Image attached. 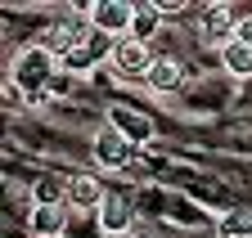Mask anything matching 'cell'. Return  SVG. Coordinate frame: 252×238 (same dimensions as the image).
<instances>
[{"mask_svg": "<svg viewBox=\"0 0 252 238\" xmlns=\"http://www.w3.org/2000/svg\"><path fill=\"white\" fill-rule=\"evenodd\" d=\"M63 63H59V54L54 50H45V45H27L18 58H14V85L32 99V95H45V85L54 81V72H59Z\"/></svg>", "mask_w": 252, "mask_h": 238, "instance_id": "1", "label": "cell"}, {"mask_svg": "<svg viewBox=\"0 0 252 238\" xmlns=\"http://www.w3.org/2000/svg\"><path fill=\"white\" fill-rule=\"evenodd\" d=\"M131 23H135V5H126V0H99L90 9V27L108 41H126L131 36Z\"/></svg>", "mask_w": 252, "mask_h": 238, "instance_id": "2", "label": "cell"}, {"mask_svg": "<svg viewBox=\"0 0 252 238\" xmlns=\"http://www.w3.org/2000/svg\"><path fill=\"white\" fill-rule=\"evenodd\" d=\"M198 32H203V45L225 50V45H234V36H239V18H234L230 5H207V9L198 14Z\"/></svg>", "mask_w": 252, "mask_h": 238, "instance_id": "3", "label": "cell"}, {"mask_svg": "<svg viewBox=\"0 0 252 238\" xmlns=\"http://www.w3.org/2000/svg\"><path fill=\"white\" fill-rule=\"evenodd\" d=\"M153 58L158 54H149V45L144 41H135V36H126V41H117L113 45V58H108V63H113V72L117 77H126V81H144L149 77V68H153Z\"/></svg>", "mask_w": 252, "mask_h": 238, "instance_id": "4", "label": "cell"}, {"mask_svg": "<svg viewBox=\"0 0 252 238\" xmlns=\"http://www.w3.org/2000/svg\"><path fill=\"white\" fill-rule=\"evenodd\" d=\"M108 131H117L122 139H131V144H149V139H153L149 112L126 108V104H113V108H108Z\"/></svg>", "mask_w": 252, "mask_h": 238, "instance_id": "5", "label": "cell"}, {"mask_svg": "<svg viewBox=\"0 0 252 238\" xmlns=\"http://www.w3.org/2000/svg\"><path fill=\"white\" fill-rule=\"evenodd\" d=\"M104 198H108V189H104L99 175H72L68 180V207L72 212H99Z\"/></svg>", "mask_w": 252, "mask_h": 238, "instance_id": "6", "label": "cell"}, {"mask_svg": "<svg viewBox=\"0 0 252 238\" xmlns=\"http://www.w3.org/2000/svg\"><path fill=\"white\" fill-rule=\"evenodd\" d=\"M131 153H135V144H131V139H122L117 131H104L99 139H94V162H99L104 171L126 166V162H131Z\"/></svg>", "mask_w": 252, "mask_h": 238, "instance_id": "7", "label": "cell"}, {"mask_svg": "<svg viewBox=\"0 0 252 238\" xmlns=\"http://www.w3.org/2000/svg\"><path fill=\"white\" fill-rule=\"evenodd\" d=\"M180 81H185V68H180V58H171V54H158L153 68H149V77H144V85L158 90V95H171Z\"/></svg>", "mask_w": 252, "mask_h": 238, "instance_id": "8", "label": "cell"}, {"mask_svg": "<svg viewBox=\"0 0 252 238\" xmlns=\"http://www.w3.org/2000/svg\"><path fill=\"white\" fill-rule=\"evenodd\" d=\"M68 212H72V207H32L27 229L36 234V238H63V229H68Z\"/></svg>", "mask_w": 252, "mask_h": 238, "instance_id": "9", "label": "cell"}, {"mask_svg": "<svg viewBox=\"0 0 252 238\" xmlns=\"http://www.w3.org/2000/svg\"><path fill=\"white\" fill-rule=\"evenodd\" d=\"M131 229V202L126 198H117V193H108L104 198V207H99V234H126Z\"/></svg>", "mask_w": 252, "mask_h": 238, "instance_id": "10", "label": "cell"}, {"mask_svg": "<svg viewBox=\"0 0 252 238\" xmlns=\"http://www.w3.org/2000/svg\"><path fill=\"white\" fill-rule=\"evenodd\" d=\"M158 27H162V9H158V5H135V23H131V36L149 45V41L158 36Z\"/></svg>", "mask_w": 252, "mask_h": 238, "instance_id": "11", "label": "cell"}, {"mask_svg": "<svg viewBox=\"0 0 252 238\" xmlns=\"http://www.w3.org/2000/svg\"><path fill=\"white\" fill-rule=\"evenodd\" d=\"M220 68H225L230 77H239V81H243V77H252V50H248V45H239V41H234V45H225V50H220Z\"/></svg>", "mask_w": 252, "mask_h": 238, "instance_id": "12", "label": "cell"}, {"mask_svg": "<svg viewBox=\"0 0 252 238\" xmlns=\"http://www.w3.org/2000/svg\"><path fill=\"white\" fill-rule=\"evenodd\" d=\"M234 41L252 50V18H239V36H234Z\"/></svg>", "mask_w": 252, "mask_h": 238, "instance_id": "13", "label": "cell"}]
</instances>
